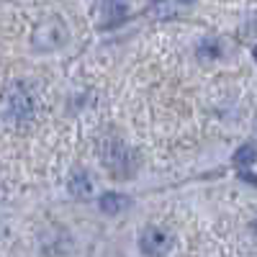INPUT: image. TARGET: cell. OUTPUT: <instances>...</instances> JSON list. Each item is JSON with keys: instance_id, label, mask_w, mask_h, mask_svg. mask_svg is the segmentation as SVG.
<instances>
[{"instance_id": "cell-8", "label": "cell", "mask_w": 257, "mask_h": 257, "mask_svg": "<svg viewBox=\"0 0 257 257\" xmlns=\"http://www.w3.org/2000/svg\"><path fill=\"white\" fill-rule=\"evenodd\" d=\"M198 54L206 57V59H216V57H221V44L213 36H206V39H201V44H198Z\"/></svg>"}, {"instance_id": "cell-10", "label": "cell", "mask_w": 257, "mask_h": 257, "mask_svg": "<svg viewBox=\"0 0 257 257\" xmlns=\"http://www.w3.org/2000/svg\"><path fill=\"white\" fill-rule=\"evenodd\" d=\"M178 3H193V0H178Z\"/></svg>"}, {"instance_id": "cell-2", "label": "cell", "mask_w": 257, "mask_h": 257, "mask_svg": "<svg viewBox=\"0 0 257 257\" xmlns=\"http://www.w3.org/2000/svg\"><path fill=\"white\" fill-rule=\"evenodd\" d=\"M3 103H6V116L16 123H26L36 116V95L26 82H13Z\"/></svg>"}, {"instance_id": "cell-1", "label": "cell", "mask_w": 257, "mask_h": 257, "mask_svg": "<svg viewBox=\"0 0 257 257\" xmlns=\"http://www.w3.org/2000/svg\"><path fill=\"white\" fill-rule=\"evenodd\" d=\"M100 155H103L105 170H108L113 178L123 180V178H132V175H134V170H137V155H134L121 139H113V137L105 139Z\"/></svg>"}, {"instance_id": "cell-5", "label": "cell", "mask_w": 257, "mask_h": 257, "mask_svg": "<svg viewBox=\"0 0 257 257\" xmlns=\"http://www.w3.org/2000/svg\"><path fill=\"white\" fill-rule=\"evenodd\" d=\"M67 190L70 196L77 198V201H90L95 196V180L88 170H75L67 180Z\"/></svg>"}, {"instance_id": "cell-7", "label": "cell", "mask_w": 257, "mask_h": 257, "mask_svg": "<svg viewBox=\"0 0 257 257\" xmlns=\"http://www.w3.org/2000/svg\"><path fill=\"white\" fill-rule=\"evenodd\" d=\"M128 13L126 0H100V16H103V24H116L123 16Z\"/></svg>"}, {"instance_id": "cell-4", "label": "cell", "mask_w": 257, "mask_h": 257, "mask_svg": "<svg viewBox=\"0 0 257 257\" xmlns=\"http://www.w3.org/2000/svg\"><path fill=\"white\" fill-rule=\"evenodd\" d=\"M173 247V234H170L165 226H147L142 234H139V249L147 254V257H165Z\"/></svg>"}, {"instance_id": "cell-11", "label": "cell", "mask_w": 257, "mask_h": 257, "mask_svg": "<svg viewBox=\"0 0 257 257\" xmlns=\"http://www.w3.org/2000/svg\"><path fill=\"white\" fill-rule=\"evenodd\" d=\"M254 59H257V49H254Z\"/></svg>"}, {"instance_id": "cell-6", "label": "cell", "mask_w": 257, "mask_h": 257, "mask_svg": "<svg viewBox=\"0 0 257 257\" xmlns=\"http://www.w3.org/2000/svg\"><path fill=\"white\" fill-rule=\"evenodd\" d=\"M128 196H123V193H113V190H108V193H103V196L98 198V206H100V211L103 213H108V216H113V213H121L123 208H128Z\"/></svg>"}, {"instance_id": "cell-3", "label": "cell", "mask_w": 257, "mask_h": 257, "mask_svg": "<svg viewBox=\"0 0 257 257\" xmlns=\"http://www.w3.org/2000/svg\"><path fill=\"white\" fill-rule=\"evenodd\" d=\"M70 31H67V24H64L62 18L52 16L47 21H41L34 31V39H31V47L36 52H57L59 47H64V41H67Z\"/></svg>"}, {"instance_id": "cell-9", "label": "cell", "mask_w": 257, "mask_h": 257, "mask_svg": "<svg viewBox=\"0 0 257 257\" xmlns=\"http://www.w3.org/2000/svg\"><path fill=\"white\" fill-rule=\"evenodd\" d=\"M257 160V149H254V144H244V147H239L237 149V155H234V162L237 165H252Z\"/></svg>"}]
</instances>
